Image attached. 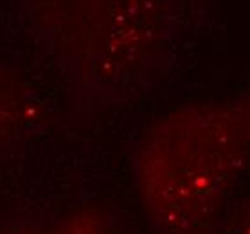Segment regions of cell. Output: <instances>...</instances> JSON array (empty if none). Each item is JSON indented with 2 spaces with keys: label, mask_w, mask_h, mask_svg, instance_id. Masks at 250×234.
Here are the masks:
<instances>
[{
  "label": "cell",
  "mask_w": 250,
  "mask_h": 234,
  "mask_svg": "<svg viewBox=\"0 0 250 234\" xmlns=\"http://www.w3.org/2000/svg\"><path fill=\"white\" fill-rule=\"evenodd\" d=\"M250 164V80L230 96L160 115L133 149V184L155 234H220Z\"/></svg>",
  "instance_id": "cell-1"
},
{
  "label": "cell",
  "mask_w": 250,
  "mask_h": 234,
  "mask_svg": "<svg viewBox=\"0 0 250 234\" xmlns=\"http://www.w3.org/2000/svg\"><path fill=\"white\" fill-rule=\"evenodd\" d=\"M29 7L70 80L99 103L164 74L186 22L184 0H29Z\"/></svg>",
  "instance_id": "cell-2"
},
{
  "label": "cell",
  "mask_w": 250,
  "mask_h": 234,
  "mask_svg": "<svg viewBox=\"0 0 250 234\" xmlns=\"http://www.w3.org/2000/svg\"><path fill=\"white\" fill-rule=\"evenodd\" d=\"M25 123V97L4 62L0 60V151L6 149Z\"/></svg>",
  "instance_id": "cell-3"
},
{
  "label": "cell",
  "mask_w": 250,
  "mask_h": 234,
  "mask_svg": "<svg viewBox=\"0 0 250 234\" xmlns=\"http://www.w3.org/2000/svg\"><path fill=\"white\" fill-rule=\"evenodd\" d=\"M47 234H125L108 213L97 207H83L63 218Z\"/></svg>",
  "instance_id": "cell-4"
},
{
  "label": "cell",
  "mask_w": 250,
  "mask_h": 234,
  "mask_svg": "<svg viewBox=\"0 0 250 234\" xmlns=\"http://www.w3.org/2000/svg\"><path fill=\"white\" fill-rule=\"evenodd\" d=\"M220 234H250V196L229 207Z\"/></svg>",
  "instance_id": "cell-5"
},
{
  "label": "cell",
  "mask_w": 250,
  "mask_h": 234,
  "mask_svg": "<svg viewBox=\"0 0 250 234\" xmlns=\"http://www.w3.org/2000/svg\"><path fill=\"white\" fill-rule=\"evenodd\" d=\"M0 234H47V233H40V231H34V229H27V227H7V229H0Z\"/></svg>",
  "instance_id": "cell-6"
}]
</instances>
